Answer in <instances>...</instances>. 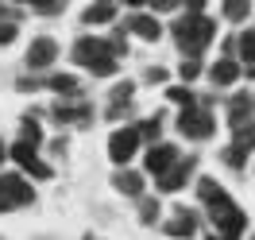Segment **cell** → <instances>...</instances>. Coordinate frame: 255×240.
<instances>
[{
	"label": "cell",
	"instance_id": "6da1fadb",
	"mask_svg": "<svg viewBox=\"0 0 255 240\" xmlns=\"http://www.w3.org/2000/svg\"><path fill=\"white\" fill-rule=\"evenodd\" d=\"M120 54H124V39H97V35H81L74 43V62L89 70L97 78H112L120 70Z\"/></svg>",
	"mask_w": 255,
	"mask_h": 240
},
{
	"label": "cell",
	"instance_id": "7a4b0ae2",
	"mask_svg": "<svg viewBox=\"0 0 255 240\" xmlns=\"http://www.w3.org/2000/svg\"><path fill=\"white\" fill-rule=\"evenodd\" d=\"M170 31H174V43L186 50V58H201V50L213 43V31H217V23H213L209 16H193V12H190V16L178 19Z\"/></svg>",
	"mask_w": 255,
	"mask_h": 240
},
{
	"label": "cell",
	"instance_id": "3957f363",
	"mask_svg": "<svg viewBox=\"0 0 255 240\" xmlns=\"http://www.w3.org/2000/svg\"><path fill=\"white\" fill-rule=\"evenodd\" d=\"M209 221H213V229L221 233L224 240H240V233L248 229V217H244V209L224 194V198H217L213 206H209Z\"/></svg>",
	"mask_w": 255,
	"mask_h": 240
},
{
	"label": "cell",
	"instance_id": "277c9868",
	"mask_svg": "<svg viewBox=\"0 0 255 240\" xmlns=\"http://www.w3.org/2000/svg\"><path fill=\"white\" fill-rule=\"evenodd\" d=\"M35 202V186H27L23 175H0V213L23 209Z\"/></svg>",
	"mask_w": 255,
	"mask_h": 240
},
{
	"label": "cell",
	"instance_id": "5b68a950",
	"mask_svg": "<svg viewBox=\"0 0 255 240\" xmlns=\"http://www.w3.org/2000/svg\"><path fill=\"white\" fill-rule=\"evenodd\" d=\"M213 128H217V120H213V112L209 109H182L178 112V132L186 136V140H209L213 136Z\"/></svg>",
	"mask_w": 255,
	"mask_h": 240
},
{
	"label": "cell",
	"instance_id": "8992f818",
	"mask_svg": "<svg viewBox=\"0 0 255 240\" xmlns=\"http://www.w3.org/2000/svg\"><path fill=\"white\" fill-rule=\"evenodd\" d=\"M8 159H16V167H23L27 175H35L39 182H47L54 171H50V163L39 159V147L35 144H23V140H16V144L8 147Z\"/></svg>",
	"mask_w": 255,
	"mask_h": 240
},
{
	"label": "cell",
	"instance_id": "52a82bcc",
	"mask_svg": "<svg viewBox=\"0 0 255 240\" xmlns=\"http://www.w3.org/2000/svg\"><path fill=\"white\" fill-rule=\"evenodd\" d=\"M139 132H135V124H128V128H116L112 132V140H109V159L116 163V167H128V159L139 151Z\"/></svg>",
	"mask_w": 255,
	"mask_h": 240
},
{
	"label": "cell",
	"instance_id": "ba28073f",
	"mask_svg": "<svg viewBox=\"0 0 255 240\" xmlns=\"http://www.w3.org/2000/svg\"><path fill=\"white\" fill-rule=\"evenodd\" d=\"M193 171H197V155H182V159H178L174 167H170V171H166V175L159 178V190H162V194L182 190V186L190 182V175H193Z\"/></svg>",
	"mask_w": 255,
	"mask_h": 240
},
{
	"label": "cell",
	"instance_id": "9c48e42d",
	"mask_svg": "<svg viewBox=\"0 0 255 240\" xmlns=\"http://www.w3.org/2000/svg\"><path fill=\"white\" fill-rule=\"evenodd\" d=\"M178 159H182V155H178V147H174V144H151V151H147V159H143V167H147V175L162 178Z\"/></svg>",
	"mask_w": 255,
	"mask_h": 240
},
{
	"label": "cell",
	"instance_id": "30bf717a",
	"mask_svg": "<svg viewBox=\"0 0 255 240\" xmlns=\"http://www.w3.org/2000/svg\"><path fill=\"white\" fill-rule=\"evenodd\" d=\"M162 229H166V237H170V240H193V233H197V213L178 206L174 213H170V221L162 225Z\"/></svg>",
	"mask_w": 255,
	"mask_h": 240
},
{
	"label": "cell",
	"instance_id": "8fae6325",
	"mask_svg": "<svg viewBox=\"0 0 255 240\" xmlns=\"http://www.w3.org/2000/svg\"><path fill=\"white\" fill-rule=\"evenodd\" d=\"M54 58H58V43L50 35H39L31 47H27V66L31 70H47V66H54Z\"/></svg>",
	"mask_w": 255,
	"mask_h": 240
},
{
	"label": "cell",
	"instance_id": "7c38bea8",
	"mask_svg": "<svg viewBox=\"0 0 255 240\" xmlns=\"http://www.w3.org/2000/svg\"><path fill=\"white\" fill-rule=\"evenodd\" d=\"M124 31H135L143 43H159V35H162V23L155 16H147V12H131L124 23Z\"/></svg>",
	"mask_w": 255,
	"mask_h": 240
},
{
	"label": "cell",
	"instance_id": "4fadbf2b",
	"mask_svg": "<svg viewBox=\"0 0 255 240\" xmlns=\"http://www.w3.org/2000/svg\"><path fill=\"white\" fill-rule=\"evenodd\" d=\"M50 116L58 120V124H89L93 120V109L81 101V105H66V101H58L54 109H50Z\"/></svg>",
	"mask_w": 255,
	"mask_h": 240
},
{
	"label": "cell",
	"instance_id": "5bb4252c",
	"mask_svg": "<svg viewBox=\"0 0 255 240\" xmlns=\"http://www.w3.org/2000/svg\"><path fill=\"white\" fill-rule=\"evenodd\" d=\"M240 74H244V66H240V58H232V54H224L221 62L209 66V78H213V85H232Z\"/></svg>",
	"mask_w": 255,
	"mask_h": 240
},
{
	"label": "cell",
	"instance_id": "9a60e30c",
	"mask_svg": "<svg viewBox=\"0 0 255 240\" xmlns=\"http://www.w3.org/2000/svg\"><path fill=\"white\" fill-rule=\"evenodd\" d=\"M112 186H116L120 194H128V198H143V175H139V171L120 167V171L112 175Z\"/></svg>",
	"mask_w": 255,
	"mask_h": 240
},
{
	"label": "cell",
	"instance_id": "2e32d148",
	"mask_svg": "<svg viewBox=\"0 0 255 240\" xmlns=\"http://www.w3.org/2000/svg\"><path fill=\"white\" fill-rule=\"evenodd\" d=\"M252 93H236L232 97V101H228V124H232V128H240V124H248V120H252Z\"/></svg>",
	"mask_w": 255,
	"mask_h": 240
},
{
	"label": "cell",
	"instance_id": "e0dca14e",
	"mask_svg": "<svg viewBox=\"0 0 255 240\" xmlns=\"http://www.w3.org/2000/svg\"><path fill=\"white\" fill-rule=\"evenodd\" d=\"M236 50H240V62H244V74L255 78V27H252V31H240Z\"/></svg>",
	"mask_w": 255,
	"mask_h": 240
},
{
	"label": "cell",
	"instance_id": "ac0fdd59",
	"mask_svg": "<svg viewBox=\"0 0 255 240\" xmlns=\"http://www.w3.org/2000/svg\"><path fill=\"white\" fill-rule=\"evenodd\" d=\"M112 19H116V4H109V0H105V4H89V8L81 12V23H85V27H97V23H112Z\"/></svg>",
	"mask_w": 255,
	"mask_h": 240
},
{
	"label": "cell",
	"instance_id": "d6986e66",
	"mask_svg": "<svg viewBox=\"0 0 255 240\" xmlns=\"http://www.w3.org/2000/svg\"><path fill=\"white\" fill-rule=\"evenodd\" d=\"M47 85L54 89V93H62V97H78V93H81V85H78V78H74V74H50Z\"/></svg>",
	"mask_w": 255,
	"mask_h": 240
},
{
	"label": "cell",
	"instance_id": "ffe728a7",
	"mask_svg": "<svg viewBox=\"0 0 255 240\" xmlns=\"http://www.w3.org/2000/svg\"><path fill=\"white\" fill-rule=\"evenodd\" d=\"M221 12H224V19H232V23H244V19L252 16V0H228Z\"/></svg>",
	"mask_w": 255,
	"mask_h": 240
},
{
	"label": "cell",
	"instance_id": "44dd1931",
	"mask_svg": "<svg viewBox=\"0 0 255 240\" xmlns=\"http://www.w3.org/2000/svg\"><path fill=\"white\" fill-rule=\"evenodd\" d=\"M166 97H170L174 105H182V109H197V93H193L190 85H170Z\"/></svg>",
	"mask_w": 255,
	"mask_h": 240
},
{
	"label": "cell",
	"instance_id": "7402d4cb",
	"mask_svg": "<svg viewBox=\"0 0 255 240\" xmlns=\"http://www.w3.org/2000/svg\"><path fill=\"white\" fill-rule=\"evenodd\" d=\"M197 198H201L205 206H213L217 198H224V190L217 186V178H197Z\"/></svg>",
	"mask_w": 255,
	"mask_h": 240
},
{
	"label": "cell",
	"instance_id": "603a6c76",
	"mask_svg": "<svg viewBox=\"0 0 255 240\" xmlns=\"http://www.w3.org/2000/svg\"><path fill=\"white\" fill-rule=\"evenodd\" d=\"M19 124H23V144H43V128H39V120H35V112H27V116H23V120H19Z\"/></svg>",
	"mask_w": 255,
	"mask_h": 240
},
{
	"label": "cell",
	"instance_id": "cb8c5ba5",
	"mask_svg": "<svg viewBox=\"0 0 255 240\" xmlns=\"http://www.w3.org/2000/svg\"><path fill=\"white\" fill-rule=\"evenodd\" d=\"M236 132V147H244L248 155L255 151V120H248V124H240V128H232Z\"/></svg>",
	"mask_w": 255,
	"mask_h": 240
},
{
	"label": "cell",
	"instance_id": "d4e9b609",
	"mask_svg": "<svg viewBox=\"0 0 255 240\" xmlns=\"http://www.w3.org/2000/svg\"><path fill=\"white\" fill-rule=\"evenodd\" d=\"M135 132H139V140H155V144H159L162 116H147V120H139V124H135Z\"/></svg>",
	"mask_w": 255,
	"mask_h": 240
},
{
	"label": "cell",
	"instance_id": "484cf974",
	"mask_svg": "<svg viewBox=\"0 0 255 240\" xmlns=\"http://www.w3.org/2000/svg\"><path fill=\"white\" fill-rule=\"evenodd\" d=\"M139 221L159 225V198H139Z\"/></svg>",
	"mask_w": 255,
	"mask_h": 240
},
{
	"label": "cell",
	"instance_id": "4316f807",
	"mask_svg": "<svg viewBox=\"0 0 255 240\" xmlns=\"http://www.w3.org/2000/svg\"><path fill=\"white\" fill-rule=\"evenodd\" d=\"M224 163H228L232 171H244V163H248V151H244V147H236V144H228V147H224Z\"/></svg>",
	"mask_w": 255,
	"mask_h": 240
},
{
	"label": "cell",
	"instance_id": "83f0119b",
	"mask_svg": "<svg viewBox=\"0 0 255 240\" xmlns=\"http://www.w3.org/2000/svg\"><path fill=\"white\" fill-rule=\"evenodd\" d=\"M131 93H135V81H116V89H112V105H131Z\"/></svg>",
	"mask_w": 255,
	"mask_h": 240
},
{
	"label": "cell",
	"instance_id": "f1b7e54d",
	"mask_svg": "<svg viewBox=\"0 0 255 240\" xmlns=\"http://www.w3.org/2000/svg\"><path fill=\"white\" fill-rule=\"evenodd\" d=\"M178 74H182V81H193V78H201V58H186V62L178 66Z\"/></svg>",
	"mask_w": 255,
	"mask_h": 240
},
{
	"label": "cell",
	"instance_id": "f546056e",
	"mask_svg": "<svg viewBox=\"0 0 255 240\" xmlns=\"http://www.w3.org/2000/svg\"><path fill=\"white\" fill-rule=\"evenodd\" d=\"M143 81H151V85H159V81H166V70H162V66H151V70L143 74Z\"/></svg>",
	"mask_w": 255,
	"mask_h": 240
},
{
	"label": "cell",
	"instance_id": "4dcf8cb0",
	"mask_svg": "<svg viewBox=\"0 0 255 240\" xmlns=\"http://www.w3.org/2000/svg\"><path fill=\"white\" fill-rule=\"evenodd\" d=\"M35 12H39V16H58V12H62V4L47 0V4H35Z\"/></svg>",
	"mask_w": 255,
	"mask_h": 240
},
{
	"label": "cell",
	"instance_id": "1f68e13d",
	"mask_svg": "<svg viewBox=\"0 0 255 240\" xmlns=\"http://www.w3.org/2000/svg\"><path fill=\"white\" fill-rule=\"evenodd\" d=\"M16 39V23H0V47H8Z\"/></svg>",
	"mask_w": 255,
	"mask_h": 240
},
{
	"label": "cell",
	"instance_id": "d6a6232c",
	"mask_svg": "<svg viewBox=\"0 0 255 240\" xmlns=\"http://www.w3.org/2000/svg\"><path fill=\"white\" fill-rule=\"evenodd\" d=\"M128 112H131V105H109V120H124Z\"/></svg>",
	"mask_w": 255,
	"mask_h": 240
},
{
	"label": "cell",
	"instance_id": "836d02e7",
	"mask_svg": "<svg viewBox=\"0 0 255 240\" xmlns=\"http://www.w3.org/2000/svg\"><path fill=\"white\" fill-rule=\"evenodd\" d=\"M151 8H155V12H170V8H178V4H174V0H155Z\"/></svg>",
	"mask_w": 255,
	"mask_h": 240
},
{
	"label": "cell",
	"instance_id": "e575fe53",
	"mask_svg": "<svg viewBox=\"0 0 255 240\" xmlns=\"http://www.w3.org/2000/svg\"><path fill=\"white\" fill-rule=\"evenodd\" d=\"M4 159H8V147H4V140H0V167H4Z\"/></svg>",
	"mask_w": 255,
	"mask_h": 240
},
{
	"label": "cell",
	"instance_id": "d590c367",
	"mask_svg": "<svg viewBox=\"0 0 255 240\" xmlns=\"http://www.w3.org/2000/svg\"><path fill=\"white\" fill-rule=\"evenodd\" d=\"M209 240H224V237H221V233H213V237H209Z\"/></svg>",
	"mask_w": 255,
	"mask_h": 240
},
{
	"label": "cell",
	"instance_id": "8d00e7d4",
	"mask_svg": "<svg viewBox=\"0 0 255 240\" xmlns=\"http://www.w3.org/2000/svg\"><path fill=\"white\" fill-rule=\"evenodd\" d=\"M252 105H255V97H252Z\"/></svg>",
	"mask_w": 255,
	"mask_h": 240
},
{
	"label": "cell",
	"instance_id": "74e56055",
	"mask_svg": "<svg viewBox=\"0 0 255 240\" xmlns=\"http://www.w3.org/2000/svg\"><path fill=\"white\" fill-rule=\"evenodd\" d=\"M252 240H255V237H252Z\"/></svg>",
	"mask_w": 255,
	"mask_h": 240
}]
</instances>
